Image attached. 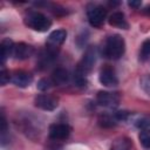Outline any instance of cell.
I'll use <instances>...</instances> for the list:
<instances>
[{
    "label": "cell",
    "mask_w": 150,
    "mask_h": 150,
    "mask_svg": "<svg viewBox=\"0 0 150 150\" xmlns=\"http://www.w3.org/2000/svg\"><path fill=\"white\" fill-rule=\"evenodd\" d=\"M125 52V41L120 34H112L107 38L103 46V55L110 60H118Z\"/></svg>",
    "instance_id": "1"
},
{
    "label": "cell",
    "mask_w": 150,
    "mask_h": 150,
    "mask_svg": "<svg viewBox=\"0 0 150 150\" xmlns=\"http://www.w3.org/2000/svg\"><path fill=\"white\" fill-rule=\"evenodd\" d=\"M23 22L28 28L36 30V32H41V33L47 32L52 26L50 19L47 18L45 14L36 12V11L28 12L23 18Z\"/></svg>",
    "instance_id": "2"
},
{
    "label": "cell",
    "mask_w": 150,
    "mask_h": 150,
    "mask_svg": "<svg viewBox=\"0 0 150 150\" xmlns=\"http://www.w3.org/2000/svg\"><path fill=\"white\" fill-rule=\"evenodd\" d=\"M95 62H96V49H95V47L89 46L84 50V54H83L81 61L77 63V67H76L74 74L79 75V76L87 77V75L91 71Z\"/></svg>",
    "instance_id": "3"
},
{
    "label": "cell",
    "mask_w": 150,
    "mask_h": 150,
    "mask_svg": "<svg viewBox=\"0 0 150 150\" xmlns=\"http://www.w3.org/2000/svg\"><path fill=\"white\" fill-rule=\"evenodd\" d=\"M88 22L91 27L100 28L107 19V9L102 5H90L87 8Z\"/></svg>",
    "instance_id": "4"
},
{
    "label": "cell",
    "mask_w": 150,
    "mask_h": 150,
    "mask_svg": "<svg viewBox=\"0 0 150 150\" xmlns=\"http://www.w3.org/2000/svg\"><path fill=\"white\" fill-rule=\"evenodd\" d=\"M71 128L67 123H53L48 128L49 138L53 141H62L69 137Z\"/></svg>",
    "instance_id": "5"
},
{
    "label": "cell",
    "mask_w": 150,
    "mask_h": 150,
    "mask_svg": "<svg viewBox=\"0 0 150 150\" xmlns=\"http://www.w3.org/2000/svg\"><path fill=\"white\" fill-rule=\"evenodd\" d=\"M120 95L118 93L112 91H98L96 95V102L104 108H115L120 104Z\"/></svg>",
    "instance_id": "6"
},
{
    "label": "cell",
    "mask_w": 150,
    "mask_h": 150,
    "mask_svg": "<svg viewBox=\"0 0 150 150\" xmlns=\"http://www.w3.org/2000/svg\"><path fill=\"white\" fill-rule=\"evenodd\" d=\"M98 81L102 86L104 87H116L118 84V79L117 75L114 70V68H111L110 66H104L103 68H101L100 74H98Z\"/></svg>",
    "instance_id": "7"
},
{
    "label": "cell",
    "mask_w": 150,
    "mask_h": 150,
    "mask_svg": "<svg viewBox=\"0 0 150 150\" xmlns=\"http://www.w3.org/2000/svg\"><path fill=\"white\" fill-rule=\"evenodd\" d=\"M34 103H35V107H38L42 110L53 111L57 108L59 100L55 96H52V95H48V94H40L35 97Z\"/></svg>",
    "instance_id": "8"
},
{
    "label": "cell",
    "mask_w": 150,
    "mask_h": 150,
    "mask_svg": "<svg viewBox=\"0 0 150 150\" xmlns=\"http://www.w3.org/2000/svg\"><path fill=\"white\" fill-rule=\"evenodd\" d=\"M66 38H67L66 29H56V30H53L48 35V39H47V42H46V47L49 48V49H52V50L59 52V48L66 41Z\"/></svg>",
    "instance_id": "9"
},
{
    "label": "cell",
    "mask_w": 150,
    "mask_h": 150,
    "mask_svg": "<svg viewBox=\"0 0 150 150\" xmlns=\"http://www.w3.org/2000/svg\"><path fill=\"white\" fill-rule=\"evenodd\" d=\"M34 53V47L25 43V42H19V43H14L13 47V54L12 56L16 60H26L28 57H30Z\"/></svg>",
    "instance_id": "10"
},
{
    "label": "cell",
    "mask_w": 150,
    "mask_h": 150,
    "mask_svg": "<svg viewBox=\"0 0 150 150\" xmlns=\"http://www.w3.org/2000/svg\"><path fill=\"white\" fill-rule=\"evenodd\" d=\"M11 82H13L16 87L26 88L33 82V75L25 70H16L12 74Z\"/></svg>",
    "instance_id": "11"
},
{
    "label": "cell",
    "mask_w": 150,
    "mask_h": 150,
    "mask_svg": "<svg viewBox=\"0 0 150 150\" xmlns=\"http://www.w3.org/2000/svg\"><path fill=\"white\" fill-rule=\"evenodd\" d=\"M108 22L110 26L116 27V28H121V29H128L129 28V23H128L124 14L122 12H114L111 15H109Z\"/></svg>",
    "instance_id": "12"
},
{
    "label": "cell",
    "mask_w": 150,
    "mask_h": 150,
    "mask_svg": "<svg viewBox=\"0 0 150 150\" xmlns=\"http://www.w3.org/2000/svg\"><path fill=\"white\" fill-rule=\"evenodd\" d=\"M50 80H52L53 84H56V86L66 84L69 81V73H68L67 69L59 67V68L54 69V71L52 73Z\"/></svg>",
    "instance_id": "13"
},
{
    "label": "cell",
    "mask_w": 150,
    "mask_h": 150,
    "mask_svg": "<svg viewBox=\"0 0 150 150\" xmlns=\"http://www.w3.org/2000/svg\"><path fill=\"white\" fill-rule=\"evenodd\" d=\"M13 47H14V42L11 39H4L1 41L0 48H1V64H2V67H4L5 62H6V60L9 56H12Z\"/></svg>",
    "instance_id": "14"
},
{
    "label": "cell",
    "mask_w": 150,
    "mask_h": 150,
    "mask_svg": "<svg viewBox=\"0 0 150 150\" xmlns=\"http://www.w3.org/2000/svg\"><path fill=\"white\" fill-rule=\"evenodd\" d=\"M110 150H131V142L127 137H120L112 142Z\"/></svg>",
    "instance_id": "15"
},
{
    "label": "cell",
    "mask_w": 150,
    "mask_h": 150,
    "mask_svg": "<svg viewBox=\"0 0 150 150\" xmlns=\"http://www.w3.org/2000/svg\"><path fill=\"white\" fill-rule=\"evenodd\" d=\"M138 59L142 62H145V61H148L150 59V39H146V40H144L142 42Z\"/></svg>",
    "instance_id": "16"
},
{
    "label": "cell",
    "mask_w": 150,
    "mask_h": 150,
    "mask_svg": "<svg viewBox=\"0 0 150 150\" xmlns=\"http://www.w3.org/2000/svg\"><path fill=\"white\" fill-rule=\"evenodd\" d=\"M138 139H139L141 145H142L144 149L150 150V128L142 129V130L139 131Z\"/></svg>",
    "instance_id": "17"
},
{
    "label": "cell",
    "mask_w": 150,
    "mask_h": 150,
    "mask_svg": "<svg viewBox=\"0 0 150 150\" xmlns=\"http://www.w3.org/2000/svg\"><path fill=\"white\" fill-rule=\"evenodd\" d=\"M139 84H141V88L143 89V91L148 96H150V75H148V74L143 75L139 80Z\"/></svg>",
    "instance_id": "18"
},
{
    "label": "cell",
    "mask_w": 150,
    "mask_h": 150,
    "mask_svg": "<svg viewBox=\"0 0 150 150\" xmlns=\"http://www.w3.org/2000/svg\"><path fill=\"white\" fill-rule=\"evenodd\" d=\"M53 86V82H52V80L50 79H41L39 82H38V89L39 90H41V91H46V90H48L50 87Z\"/></svg>",
    "instance_id": "19"
},
{
    "label": "cell",
    "mask_w": 150,
    "mask_h": 150,
    "mask_svg": "<svg viewBox=\"0 0 150 150\" xmlns=\"http://www.w3.org/2000/svg\"><path fill=\"white\" fill-rule=\"evenodd\" d=\"M11 79H12V75L9 74V71L6 70V69L2 67V69H1V71H0V83H1V86L7 84V83L11 81Z\"/></svg>",
    "instance_id": "20"
},
{
    "label": "cell",
    "mask_w": 150,
    "mask_h": 150,
    "mask_svg": "<svg viewBox=\"0 0 150 150\" xmlns=\"http://www.w3.org/2000/svg\"><path fill=\"white\" fill-rule=\"evenodd\" d=\"M135 125L138 127L141 130H142V129L150 128V120H149V118H145V117H141V118H138V120L135 122Z\"/></svg>",
    "instance_id": "21"
},
{
    "label": "cell",
    "mask_w": 150,
    "mask_h": 150,
    "mask_svg": "<svg viewBox=\"0 0 150 150\" xmlns=\"http://www.w3.org/2000/svg\"><path fill=\"white\" fill-rule=\"evenodd\" d=\"M128 5H129L130 7H132V8H135V9H138V8L141 7L142 2H141V1H135V0H131V1H128Z\"/></svg>",
    "instance_id": "22"
},
{
    "label": "cell",
    "mask_w": 150,
    "mask_h": 150,
    "mask_svg": "<svg viewBox=\"0 0 150 150\" xmlns=\"http://www.w3.org/2000/svg\"><path fill=\"white\" fill-rule=\"evenodd\" d=\"M144 13H146V14H149V15H150V6L145 7V9H144Z\"/></svg>",
    "instance_id": "23"
}]
</instances>
